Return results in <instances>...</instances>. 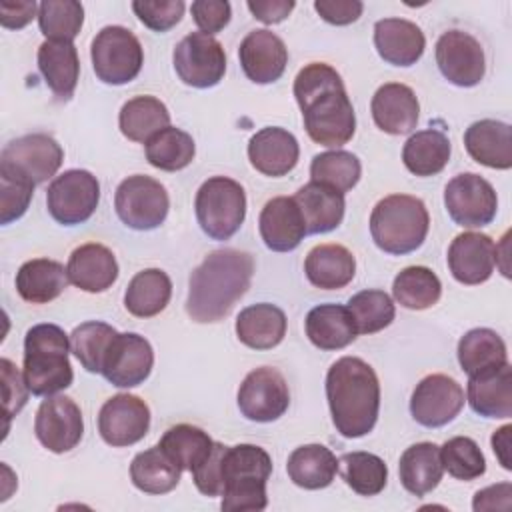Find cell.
<instances>
[{
    "mask_svg": "<svg viewBox=\"0 0 512 512\" xmlns=\"http://www.w3.org/2000/svg\"><path fill=\"white\" fill-rule=\"evenodd\" d=\"M70 340L56 324H36L24 338V380L34 396H52L72 380Z\"/></svg>",
    "mask_w": 512,
    "mask_h": 512,
    "instance_id": "obj_5",
    "label": "cell"
},
{
    "mask_svg": "<svg viewBox=\"0 0 512 512\" xmlns=\"http://www.w3.org/2000/svg\"><path fill=\"white\" fill-rule=\"evenodd\" d=\"M154 366V350L150 342L136 334H116L108 346L102 362V376L118 388H132L142 384Z\"/></svg>",
    "mask_w": 512,
    "mask_h": 512,
    "instance_id": "obj_18",
    "label": "cell"
},
{
    "mask_svg": "<svg viewBox=\"0 0 512 512\" xmlns=\"http://www.w3.org/2000/svg\"><path fill=\"white\" fill-rule=\"evenodd\" d=\"M170 296V276L160 268H146L128 282L124 292V306L132 316L150 318L168 306Z\"/></svg>",
    "mask_w": 512,
    "mask_h": 512,
    "instance_id": "obj_39",
    "label": "cell"
},
{
    "mask_svg": "<svg viewBox=\"0 0 512 512\" xmlns=\"http://www.w3.org/2000/svg\"><path fill=\"white\" fill-rule=\"evenodd\" d=\"M194 210L202 232L212 240L232 238L246 216L244 188L226 176H212L196 192Z\"/></svg>",
    "mask_w": 512,
    "mask_h": 512,
    "instance_id": "obj_7",
    "label": "cell"
},
{
    "mask_svg": "<svg viewBox=\"0 0 512 512\" xmlns=\"http://www.w3.org/2000/svg\"><path fill=\"white\" fill-rule=\"evenodd\" d=\"M84 22V6L76 0H44L38 4V26L46 40L72 42Z\"/></svg>",
    "mask_w": 512,
    "mask_h": 512,
    "instance_id": "obj_48",
    "label": "cell"
},
{
    "mask_svg": "<svg viewBox=\"0 0 512 512\" xmlns=\"http://www.w3.org/2000/svg\"><path fill=\"white\" fill-rule=\"evenodd\" d=\"M0 374H2V404H4V416L10 420L14 414H18L26 400H28V386L24 380V374L16 368L14 362L8 358L0 360Z\"/></svg>",
    "mask_w": 512,
    "mask_h": 512,
    "instance_id": "obj_53",
    "label": "cell"
},
{
    "mask_svg": "<svg viewBox=\"0 0 512 512\" xmlns=\"http://www.w3.org/2000/svg\"><path fill=\"white\" fill-rule=\"evenodd\" d=\"M464 406L462 386L446 374L422 378L410 398L412 418L426 428H440L452 422Z\"/></svg>",
    "mask_w": 512,
    "mask_h": 512,
    "instance_id": "obj_17",
    "label": "cell"
},
{
    "mask_svg": "<svg viewBox=\"0 0 512 512\" xmlns=\"http://www.w3.org/2000/svg\"><path fill=\"white\" fill-rule=\"evenodd\" d=\"M304 272L312 286L322 290H340L352 282L356 274V260L342 244H318L308 252Z\"/></svg>",
    "mask_w": 512,
    "mask_h": 512,
    "instance_id": "obj_31",
    "label": "cell"
},
{
    "mask_svg": "<svg viewBox=\"0 0 512 512\" xmlns=\"http://www.w3.org/2000/svg\"><path fill=\"white\" fill-rule=\"evenodd\" d=\"M116 334L118 332L106 322H100V320L84 322L72 330L70 350L88 372L98 374L102 372L104 356Z\"/></svg>",
    "mask_w": 512,
    "mask_h": 512,
    "instance_id": "obj_47",
    "label": "cell"
},
{
    "mask_svg": "<svg viewBox=\"0 0 512 512\" xmlns=\"http://www.w3.org/2000/svg\"><path fill=\"white\" fill-rule=\"evenodd\" d=\"M298 156V140L280 126L260 128L248 142V160L264 176L278 178L288 174L298 164Z\"/></svg>",
    "mask_w": 512,
    "mask_h": 512,
    "instance_id": "obj_24",
    "label": "cell"
},
{
    "mask_svg": "<svg viewBox=\"0 0 512 512\" xmlns=\"http://www.w3.org/2000/svg\"><path fill=\"white\" fill-rule=\"evenodd\" d=\"M190 12L200 32L210 36L220 32L230 22V16H232L230 2L226 0H196L192 2Z\"/></svg>",
    "mask_w": 512,
    "mask_h": 512,
    "instance_id": "obj_55",
    "label": "cell"
},
{
    "mask_svg": "<svg viewBox=\"0 0 512 512\" xmlns=\"http://www.w3.org/2000/svg\"><path fill=\"white\" fill-rule=\"evenodd\" d=\"M118 126L128 140L146 144L156 132L170 126V112L154 96H136L120 108Z\"/></svg>",
    "mask_w": 512,
    "mask_h": 512,
    "instance_id": "obj_41",
    "label": "cell"
},
{
    "mask_svg": "<svg viewBox=\"0 0 512 512\" xmlns=\"http://www.w3.org/2000/svg\"><path fill=\"white\" fill-rule=\"evenodd\" d=\"M294 98L302 110L304 128L316 144L340 148L354 136V106L332 66L324 62L304 66L294 78Z\"/></svg>",
    "mask_w": 512,
    "mask_h": 512,
    "instance_id": "obj_1",
    "label": "cell"
},
{
    "mask_svg": "<svg viewBox=\"0 0 512 512\" xmlns=\"http://www.w3.org/2000/svg\"><path fill=\"white\" fill-rule=\"evenodd\" d=\"M444 470L458 480H474L486 472V460L480 446L468 436H454L440 446Z\"/></svg>",
    "mask_w": 512,
    "mask_h": 512,
    "instance_id": "obj_50",
    "label": "cell"
},
{
    "mask_svg": "<svg viewBox=\"0 0 512 512\" xmlns=\"http://www.w3.org/2000/svg\"><path fill=\"white\" fill-rule=\"evenodd\" d=\"M236 336L252 350H270L286 336V314L268 302L246 306L236 318Z\"/></svg>",
    "mask_w": 512,
    "mask_h": 512,
    "instance_id": "obj_30",
    "label": "cell"
},
{
    "mask_svg": "<svg viewBox=\"0 0 512 512\" xmlns=\"http://www.w3.org/2000/svg\"><path fill=\"white\" fill-rule=\"evenodd\" d=\"M272 472L270 454L256 444L226 446L222 456V510H264L268 504L266 482Z\"/></svg>",
    "mask_w": 512,
    "mask_h": 512,
    "instance_id": "obj_4",
    "label": "cell"
},
{
    "mask_svg": "<svg viewBox=\"0 0 512 512\" xmlns=\"http://www.w3.org/2000/svg\"><path fill=\"white\" fill-rule=\"evenodd\" d=\"M240 66L248 80L256 84L276 82L288 64V50L280 36L262 28L252 30L238 48Z\"/></svg>",
    "mask_w": 512,
    "mask_h": 512,
    "instance_id": "obj_21",
    "label": "cell"
},
{
    "mask_svg": "<svg viewBox=\"0 0 512 512\" xmlns=\"http://www.w3.org/2000/svg\"><path fill=\"white\" fill-rule=\"evenodd\" d=\"M468 402L484 418L512 416V368L506 362L498 370L468 376Z\"/></svg>",
    "mask_w": 512,
    "mask_h": 512,
    "instance_id": "obj_29",
    "label": "cell"
},
{
    "mask_svg": "<svg viewBox=\"0 0 512 512\" xmlns=\"http://www.w3.org/2000/svg\"><path fill=\"white\" fill-rule=\"evenodd\" d=\"M510 432H512V426L506 424V426L498 428V430L492 434V450H494L496 458L500 460L502 468H506V470H512V460H510Z\"/></svg>",
    "mask_w": 512,
    "mask_h": 512,
    "instance_id": "obj_60",
    "label": "cell"
},
{
    "mask_svg": "<svg viewBox=\"0 0 512 512\" xmlns=\"http://www.w3.org/2000/svg\"><path fill=\"white\" fill-rule=\"evenodd\" d=\"M184 2L182 0H134L132 10L138 20L154 30V32H168L174 28L184 16Z\"/></svg>",
    "mask_w": 512,
    "mask_h": 512,
    "instance_id": "obj_52",
    "label": "cell"
},
{
    "mask_svg": "<svg viewBox=\"0 0 512 512\" xmlns=\"http://www.w3.org/2000/svg\"><path fill=\"white\" fill-rule=\"evenodd\" d=\"M34 182L0 170V222L10 224L22 218L34 194Z\"/></svg>",
    "mask_w": 512,
    "mask_h": 512,
    "instance_id": "obj_51",
    "label": "cell"
},
{
    "mask_svg": "<svg viewBox=\"0 0 512 512\" xmlns=\"http://www.w3.org/2000/svg\"><path fill=\"white\" fill-rule=\"evenodd\" d=\"M254 258L236 248L210 252L190 274L186 312L194 322H220L248 292Z\"/></svg>",
    "mask_w": 512,
    "mask_h": 512,
    "instance_id": "obj_2",
    "label": "cell"
},
{
    "mask_svg": "<svg viewBox=\"0 0 512 512\" xmlns=\"http://www.w3.org/2000/svg\"><path fill=\"white\" fill-rule=\"evenodd\" d=\"M338 458L322 444L298 446L286 462L290 480L304 490H320L332 484L338 474Z\"/></svg>",
    "mask_w": 512,
    "mask_h": 512,
    "instance_id": "obj_35",
    "label": "cell"
},
{
    "mask_svg": "<svg viewBox=\"0 0 512 512\" xmlns=\"http://www.w3.org/2000/svg\"><path fill=\"white\" fill-rule=\"evenodd\" d=\"M436 64L440 74L454 86L470 88L486 74L482 44L468 32L448 30L436 42Z\"/></svg>",
    "mask_w": 512,
    "mask_h": 512,
    "instance_id": "obj_15",
    "label": "cell"
},
{
    "mask_svg": "<svg viewBox=\"0 0 512 512\" xmlns=\"http://www.w3.org/2000/svg\"><path fill=\"white\" fill-rule=\"evenodd\" d=\"M394 300L408 310H426L440 300L442 284L426 266H408L392 282Z\"/></svg>",
    "mask_w": 512,
    "mask_h": 512,
    "instance_id": "obj_43",
    "label": "cell"
},
{
    "mask_svg": "<svg viewBox=\"0 0 512 512\" xmlns=\"http://www.w3.org/2000/svg\"><path fill=\"white\" fill-rule=\"evenodd\" d=\"M346 484L360 496H376L384 490L388 468L384 460L370 452H346L338 460Z\"/></svg>",
    "mask_w": 512,
    "mask_h": 512,
    "instance_id": "obj_46",
    "label": "cell"
},
{
    "mask_svg": "<svg viewBox=\"0 0 512 512\" xmlns=\"http://www.w3.org/2000/svg\"><path fill=\"white\" fill-rule=\"evenodd\" d=\"M178 78L192 88H212L220 84L226 72V54L222 44L204 32L184 36L172 54Z\"/></svg>",
    "mask_w": 512,
    "mask_h": 512,
    "instance_id": "obj_11",
    "label": "cell"
},
{
    "mask_svg": "<svg viewBox=\"0 0 512 512\" xmlns=\"http://www.w3.org/2000/svg\"><path fill=\"white\" fill-rule=\"evenodd\" d=\"M464 148L478 164L508 170L512 166V128L492 118L478 120L466 128Z\"/></svg>",
    "mask_w": 512,
    "mask_h": 512,
    "instance_id": "obj_27",
    "label": "cell"
},
{
    "mask_svg": "<svg viewBox=\"0 0 512 512\" xmlns=\"http://www.w3.org/2000/svg\"><path fill=\"white\" fill-rule=\"evenodd\" d=\"M258 228L266 248L274 252H290L298 248L308 234L298 204L288 196H276L264 204Z\"/></svg>",
    "mask_w": 512,
    "mask_h": 512,
    "instance_id": "obj_23",
    "label": "cell"
},
{
    "mask_svg": "<svg viewBox=\"0 0 512 512\" xmlns=\"http://www.w3.org/2000/svg\"><path fill=\"white\" fill-rule=\"evenodd\" d=\"M182 468L156 444L138 452L130 464L132 484L146 494H166L180 482Z\"/></svg>",
    "mask_w": 512,
    "mask_h": 512,
    "instance_id": "obj_40",
    "label": "cell"
},
{
    "mask_svg": "<svg viewBox=\"0 0 512 512\" xmlns=\"http://www.w3.org/2000/svg\"><path fill=\"white\" fill-rule=\"evenodd\" d=\"M150 428V408L134 394H116L98 412V432L110 446L122 448L140 442Z\"/></svg>",
    "mask_w": 512,
    "mask_h": 512,
    "instance_id": "obj_19",
    "label": "cell"
},
{
    "mask_svg": "<svg viewBox=\"0 0 512 512\" xmlns=\"http://www.w3.org/2000/svg\"><path fill=\"white\" fill-rule=\"evenodd\" d=\"M90 58L100 82L120 86L140 74L144 50L132 30L124 26H104L92 40Z\"/></svg>",
    "mask_w": 512,
    "mask_h": 512,
    "instance_id": "obj_8",
    "label": "cell"
},
{
    "mask_svg": "<svg viewBox=\"0 0 512 512\" xmlns=\"http://www.w3.org/2000/svg\"><path fill=\"white\" fill-rule=\"evenodd\" d=\"M68 284L66 268L50 258L24 262L16 272V292L32 304H46L58 298Z\"/></svg>",
    "mask_w": 512,
    "mask_h": 512,
    "instance_id": "obj_34",
    "label": "cell"
},
{
    "mask_svg": "<svg viewBox=\"0 0 512 512\" xmlns=\"http://www.w3.org/2000/svg\"><path fill=\"white\" fill-rule=\"evenodd\" d=\"M458 362L468 376L498 370L508 362L506 344L490 328H472L458 342Z\"/></svg>",
    "mask_w": 512,
    "mask_h": 512,
    "instance_id": "obj_37",
    "label": "cell"
},
{
    "mask_svg": "<svg viewBox=\"0 0 512 512\" xmlns=\"http://www.w3.org/2000/svg\"><path fill=\"white\" fill-rule=\"evenodd\" d=\"M326 398L332 422L344 438L372 432L380 410V384L368 362L356 356L336 360L326 374Z\"/></svg>",
    "mask_w": 512,
    "mask_h": 512,
    "instance_id": "obj_3",
    "label": "cell"
},
{
    "mask_svg": "<svg viewBox=\"0 0 512 512\" xmlns=\"http://www.w3.org/2000/svg\"><path fill=\"white\" fill-rule=\"evenodd\" d=\"M114 208L124 226L132 230H154L166 220L170 200L158 180L134 174L118 184Z\"/></svg>",
    "mask_w": 512,
    "mask_h": 512,
    "instance_id": "obj_9",
    "label": "cell"
},
{
    "mask_svg": "<svg viewBox=\"0 0 512 512\" xmlns=\"http://www.w3.org/2000/svg\"><path fill=\"white\" fill-rule=\"evenodd\" d=\"M158 446L182 468L192 472L196 466H200L208 454L212 452V438L198 426L192 424H176L168 428Z\"/></svg>",
    "mask_w": 512,
    "mask_h": 512,
    "instance_id": "obj_42",
    "label": "cell"
},
{
    "mask_svg": "<svg viewBox=\"0 0 512 512\" xmlns=\"http://www.w3.org/2000/svg\"><path fill=\"white\" fill-rule=\"evenodd\" d=\"M100 200V184L88 170H66L56 176L46 190V206L50 216L62 226L86 222Z\"/></svg>",
    "mask_w": 512,
    "mask_h": 512,
    "instance_id": "obj_10",
    "label": "cell"
},
{
    "mask_svg": "<svg viewBox=\"0 0 512 512\" xmlns=\"http://www.w3.org/2000/svg\"><path fill=\"white\" fill-rule=\"evenodd\" d=\"M34 434L38 442L54 454L76 448L84 434L80 406L68 396H46L36 410Z\"/></svg>",
    "mask_w": 512,
    "mask_h": 512,
    "instance_id": "obj_16",
    "label": "cell"
},
{
    "mask_svg": "<svg viewBox=\"0 0 512 512\" xmlns=\"http://www.w3.org/2000/svg\"><path fill=\"white\" fill-rule=\"evenodd\" d=\"M360 174H362L360 160L346 150H328V152L316 154L310 164L312 182L334 188L340 194L352 190L358 184Z\"/></svg>",
    "mask_w": 512,
    "mask_h": 512,
    "instance_id": "obj_45",
    "label": "cell"
},
{
    "mask_svg": "<svg viewBox=\"0 0 512 512\" xmlns=\"http://www.w3.org/2000/svg\"><path fill=\"white\" fill-rule=\"evenodd\" d=\"M314 10L328 24L346 26L360 18L364 4L360 0H316Z\"/></svg>",
    "mask_w": 512,
    "mask_h": 512,
    "instance_id": "obj_56",
    "label": "cell"
},
{
    "mask_svg": "<svg viewBox=\"0 0 512 512\" xmlns=\"http://www.w3.org/2000/svg\"><path fill=\"white\" fill-rule=\"evenodd\" d=\"M448 268L452 276L466 286L486 282L496 266V244L488 234H458L448 248Z\"/></svg>",
    "mask_w": 512,
    "mask_h": 512,
    "instance_id": "obj_20",
    "label": "cell"
},
{
    "mask_svg": "<svg viewBox=\"0 0 512 512\" xmlns=\"http://www.w3.org/2000/svg\"><path fill=\"white\" fill-rule=\"evenodd\" d=\"M370 110L376 126L392 136L412 132L420 116V104L414 90L400 82L382 84L372 96Z\"/></svg>",
    "mask_w": 512,
    "mask_h": 512,
    "instance_id": "obj_22",
    "label": "cell"
},
{
    "mask_svg": "<svg viewBox=\"0 0 512 512\" xmlns=\"http://www.w3.org/2000/svg\"><path fill=\"white\" fill-rule=\"evenodd\" d=\"M224 452H226V446L220 444V442H214L212 452L208 454V458L192 470V480H194L196 488L208 498H214V496L222 494L220 470H222Z\"/></svg>",
    "mask_w": 512,
    "mask_h": 512,
    "instance_id": "obj_54",
    "label": "cell"
},
{
    "mask_svg": "<svg viewBox=\"0 0 512 512\" xmlns=\"http://www.w3.org/2000/svg\"><path fill=\"white\" fill-rule=\"evenodd\" d=\"M146 160L164 172H176L186 168L196 154L194 140L188 132L166 126L146 142Z\"/></svg>",
    "mask_w": 512,
    "mask_h": 512,
    "instance_id": "obj_44",
    "label": "cell"
},
{
    "mask_svg": "<svg viewBox=\"0 0 512 512\" xmlns=\"http://www.w3.org/2000/svg\"><path fill=\"white\" fill-rule=\"evenodd\" d=\"M292 198L302 212L308 234L330 232L338 228L344 218V194L324 184L310 180Z\"/></svg>",
    "mask_w": 512,
    "mask_h": 512,
    "instance_id": "obj_32",
    "label": "cell"
},
{
    "mask_svg": "<svg viewBox=\"0 0 512 512\" xmlns=\"http://www.w3.org/2000/svg\"><path fill=\"white\" fill-rule=\"evenodd\" d=\"M64 150L60 144L42 132L26 134L10 140L0 154V170L18 174L34 184L52 178L62 166Z\"/></svg>",
    "mask_w": 512,
    "mask_h": 512,
    "instance_id": "obj_12",
    "label": "cell"
},
{
    "mask_svg": "<svg viewBox=\"0 0 512 512\" xmlns=\"http://www.w3.org/2000/svg\"><path fill=\"white\" fill-rule=\"evenodd\" d=\"M358 334H374L392 324L396 308L384 290H362L348 300Z\"/></svg>",
    "mask_w": 512,
    "mask_h": 512,
    "instance_id": "obj_49",
    "label": "cell"
},
{
    "mask_svg": "<svg viewBox=\"0 0 512 512\" xmlns=\"http://www.w3.org/2000/svg\"><path fill=\"white\" fill-rule=\"evenodd\" d=\"M510 496H512V486L508 482L494 484V486H488V488L476 492L472 508L476 512H480V510H496V508H504L506 510V508H510V504L500 502V498L510 500Z\"/></svg>",
    "mask_w": 512,
    "mask_h": 512,
    "instance_id": "obj_59",
    "label": "cell"
},
{
    "mask_svg": "<svg viewBox=\"0 0 512 512\" xmlns=\"http://www.w3.org/2000/svg\"><path fill=\"white\" fill-rule=\"evenodd\" d=\"M430 228L424 202L408 194L382 198L370 214V234L374 244L386 254H408L422 246Z\"/></svg>",
    "mask_w": 512,
    "mask_h": 512,
    "instance_id": "obj_6",
    "label": "cell"
},
{
    "mask_svg": "<svg viewBox=\"0 0 512 512\" xmlns=\"http://www.w3.org/2000/svg\"><path fill=\"white\" fill-rule=\"evenodd\" d=\"M290 404L284 376L270 366H260L246 374L238 388V408L252 422H274Z\"/></svg>",
    "mask_w": 512,
    "mask_h": 512,
    "instance_id": "obj_14",
    "label": "cell"
},
{
    "mask_svg": "<svg viewBox=\"0 0 512 512\" xmlns=\"http://www.w3.org/2000/svg\"><path fill=\"white\" fill-rule=\"evenodd\" d=\"M448 216L462 228L488 226L498 210L496 190L480 174L464 172L454 176L444 188Z\"/></svg>",
    "mask_w": 512,
    "mask_h": 512,
    "instance_id": "obj_13",
    "label": "cell"
},
{
    "mask_svg": "<svg viewBox=\"0 0 512 512\" xmlns=\"http://www.w3.org/2000/svg\"><path fill=\"white\" fill-rule=\"evenodd\" d=\"M450 140L438 128H426L414 132L404 148H402V162L404 166L416 176H434L444 170L450 160Z\"/></svg>",
    "mask_w": 512,
    "mask_h": 512,
    "instance_id": "obj_38",
    "label": "cell"
},
{
    "mask_svg": "<svg viewBox=\"0 0 512 512\" xmlns=\"http://www.w3.org/2000/svg\"><path fill=\"white\" fill-rule=\"evenodd\" d=\"M306 336L320 350H340L358 336L348 306L320 304L306 316Z\"/></svg>",
    "mask_w": 512,
    "mask_h": 512,
    "instance_id": "obj_33",
    "label": "cell"
},
{
    "mask_svg": "<svg viewBox=\"0 0 512 512\" xmlns=\"http://www.w3.org/2000/svg\"><path fill=\"white\" fill-rule=\"evenodd\" d=\"M68 280L90 294L108 290L118 278V262L110 248L98 242L78 246L68 258Z\"/></svg>",
    "mask_w": 512,
    "mask_h": 512,
    "instance_id": "obj_26",
    "label": "cell"
},
{
    "mask_svg": "<svg viewBox=\"0 0 512 512\" xmlns=\"http://www.w3.org/2000/svg\"><path fill=\"white\" fill-rule=\"evenodd\" d=\"M36 12L38 4L34 0H2L0 24L8 30H20L34 18Z\"/></svg>",
    "mask_w": 512,
    "mask_h": 512,
    "instance_id": "obj_57",
    "label": "cell"
},
{
    "mask_svg": "<svg viewBox=\"0 0 512 512\" xmlns=\"http://www.w3.org/2000/svg\"><path fill=\"white\" fill-rule=\"evenodd\" d=\"M246 6L256 20L264 24H278L290 16L296 4L292 0H248Z\"/></svg>",
    "mask_w": 512,
    "mask_h": 512,
    "instance_id": "obj_58",
    "label": "cell"
},
{
    "mask_svg": "<svg viewBox=\"0 0 512 512\" xmlns=\"http://www.w3.org/2000/svg\"><path fill=\"white\" fill-rule=\"evenodd\" d=\"M38 68L58 100L72 98L80 76V60L72 42L44 40L38 48Z\"/></svg>",
    "mask_w": 512,
    "mask_h": 512,
    "instance_id": "obj_28",
    "label": "cell"
},
{
    "mask_svg": "<svg viewBox=\"0 0 512 512\" xmlns=\"http://www.w3.org/2000/svg\"><path fill=\"white\" fill-rule=\"evenodd\" d=\"M398 474L402 486L414 494L424 496L432 492L444 474L440 460V446L434 442H418L404 450L398 464Z\"/></svg>",
    "mask_w": 512,
    "mask_h": 512,
    "instance_id": "obj_36",
    "label": "cell"
},
{
    "mask_svg": "<svg viewBox=\"0 0 512 512\" xmlns=\"http://www.w3.org/2000/svg\"><path fill=\"white\" fill-rule=\"evenodd\" d=\"M374 46L384 62L392 66H412L422 58L426 38L410 20L384 18L374 24Z\"/></svg>",
    "mask_w": 512,
    "mask_h": 512,
    "instance_id": "obj_25",
    "label": "cell"
}]
</instances>
